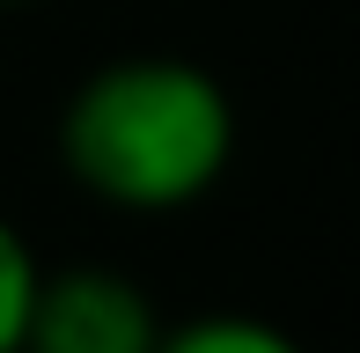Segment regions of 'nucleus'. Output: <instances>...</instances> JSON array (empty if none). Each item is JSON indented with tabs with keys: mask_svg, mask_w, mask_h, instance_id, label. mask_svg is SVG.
Wrapping results in <instances>:
<instances>
[{
	"mask_svg": "<svg viewBox=\"0 0 360 353\" xmlns=\"http://www.w3.org/2000/svg\"><path fill=\"white\" fill-rule=\"evenodd\" d=\"M59 162L96 206L184 214L236 162V103L199 59H110L59 110Z\"/></svg>",
	"mask_w": 360,
	"mask_h": 353,
	"instance_id": "nucleus-1",
	"label": "nucleus"
},
{
	"mask_svg": "<svg viewBox=\"0 0 360 353\" xmlns=\"http://www.w3.org/2000/svg\"><path fill=\"white\" fill-rule=\"evenodd\" d=\"M155 339H162V316L140 280L103 265L37 272L22 353H155Z\"/></svg>",
	"mask_w": 360,
	"mask_h": 353,
	"instance_id": "nucleus-2",
	"label": "nucleus"
},
{
	"mask_svg": "<svg viewBox=\"0 0 360 353\" xmlns=\"http://www.w3.org/2000/svg\"><path fill=\"white\" fill-rule=\"evenodd\" d=\"M155 353H302V346H294L280 324H265V316L221 309V316H191V324L162 331Z\"/></svg>",
	"mask_w": 360,
	"mask_h": 353,
	"instance_id": "nucleus-3",
	"label": "nucleus"
},
{
	"mask_svg": "<svg viewBox=\"0 0 360 353\" xmlns=\"http://www.w3.org/2000/svg\"><path fill=\"white\" fill-rule=\"evenodd\" d=\"M37 250L30 236L0 214V353H22V324H30V302H37Z\"/></svg>",
	"mask_w": 360,
	"mask_h": 353,
	"instance_id": "nucleus-4",
	"label": "nucleus"
},
{
	"mask_svg": "<svg viewBox=\"0 0 360 353\" xmlns=\"http://www.w3.org/2000/svg\"><path fill=\"white\" fill-rule=\"evenodd\" d=\"M0 8H15V0H0Z\"/></svg>",
	"mask_w": 360,
	"mask_h": 353,
	"instance_id": "nucleus-5",
	"label": "nucleus"
}]
</instances>
